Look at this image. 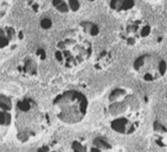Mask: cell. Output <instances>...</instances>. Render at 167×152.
Instances as JSON below:
<instances>
[{"instance_id": "obj_1", "label": "cell", "mask_w": 167, "mask_h": 152, "mask_svg": "<svg viewBox=\"0 0 167 152\" xmlns=\"http://www.w3.org/2000/svg\"><path fill=\"white\" fill-rule=\"evenodd\" d=\"M105 115L114 132L125 136L132 135L142 123V101L130 89L116 88L108 95Z\"/></svg>"}, {"instance_id": "obj_2", "label": "cell", "mask_w": 167, "mask_h": 152, "mask_svg": "<svg viewBox=\"0 0 167 152\" xmlns=\"http://www.w3.org/2000/svg\"><path fill=\"white\" fill-rule=\"evenodd\" d=\"M15 126L20 142H30L48 130L51 120L39 104L31 97H24L15 104Z\"/></svg>"}, {"instance_id": "obj_3", "label": "cell", "mask_w": 167, "mask_h": 152, "mask_svg": "<svg viewBox=\"0 0 167 152\" xmlns=\"http://www.w3.org/2000/svg\"><path fill=\"white\" fill-rule=\"evenodd\" d=\"M92 54V44L75 32L63 36L55 47V58L66 69L82 66L91 58Z\"/></svg>"}, {"instance_id": "obj_4", "label": "cell", "mask_w": 167, "mask_h": 152, "mask_svg": "<svg viewBox=\"0 0 167 152\" xmlns=\"http://www.w3.org/2000/svg\"><path fill=\"white\" fill-rule=\"evenodd\" d=\"M89 101L86 95L77 90H67L57 95L53 109L57 118L66 124H77L85 119Z\"/></svg>"}, {"instance_id": "obj_5", "label": "cell", "mask_w": 167, "mask_h": 152, "mask_svg": "<svg viewBox=\"0 0 167 152\" xmlns=\"http://www.w3.org/2000/svg\"><path fill=\"white\" fill-rule=\"evenodd\" d=\"M133 69L143 82H158L167 74V62L158 55L145 54L135 60Z\"/></svg>"}, {"instance_id": "obj_6", "label": "cell", "mask_w": 167, "mask_h": 152, "mask_svg": "<svg viewBox=\"0 0 167 152\" xmlns=\"http://www.w3.org/2000/svg\"><path fill=\"white\" fill-rule=\"evenodd\" d=\"M152 33V27L143 20H132L120 31V37L128 46H135L139 41L148 38Z\"/></svg>"}, {"instance_id": "obj_7", "label": "cell", "mask_w": 167, "mask_h": 152, "mask_svg": "<svg viewBox=\"0 0 167 152\" xmlns=\"http://www.w3.org/2000/svg\"><path fill=\"white\" fill-rule=\"evenodd\" d=\"M23 34L21 31H17L12 26L1 27V36H0V48L2 55L9 54L14 52L22 41Z\"/></svg>"}, {"instance_id": "obj_8", "label": "cell", "mask_w": 167, "mask_h": 152, "mask_svg": "<svg viewBox=\"0 0 167 152\" xmlns=\"http://www.w3.org/2000/svg\"><path fill=\"white\" fill-rule=\"evenodd\" d=\"M14 104H12V98L9 96L1 94V98H0V125H1V133H3L4 129H7L10 124H12V120H14L15 113L12 114L14 110Z\"/></svg>"}, {"instance_id": "obj_9", "label": "cell", "mask_w": 167, "mask_h": 152, "mask_svg": "<svg viewBox=\"0 0 167 152\" xmlns=\"http://www.w3.org/2000/svg\"><path fill=\"white\" fill-rule=\"evenodd\" d=\"M153 132L156 144L160 147H167V115L154 122Z\"/></svg>"}, {"instance_id": "obj_10", "label": "cell", "mask_w": 167, "mask_h": 152, "mask_svg": "<svg viewBox=\"0 0 167 152\" xmlns=\"http://www.w3.org/2000/svg\"><path fill=\"white\" fill-rule=\"evenodd\" d=\"M17 70L20 75L26 78H31L37 75V64L32 57H25L21 60V62L17 65Z\"/></svg>"}, {"instance_id": "obj_11", "label": "cell", "mask_w": 167, "mask_h": 152, "mask_svg": "<svg viewBox=\"0 0 167 152\" xmlns=\"http://www.w3.org/2000/svg\"><path fill=\"white\" fill-rule=\"evenodd\" d=\"M135 6L134 0H111V9L119 15H126Z\"/></svg>"}, {"instance_id": "obj_12", "label": "cell", "mask_w": 167, "mask_h": 152, "mask_svg": "<svg viewBox=\"0 0 167 152\" xmlns=\"http://www.w3.org/2000/svg\"><path fill=\"white\" fill-rule=\"evenodd\" d=\"M111 61H113V55L107 51H103L95 60L94 67L97 70H103L111 65Z\"/></svg>"}, {"instance_id": "obj_13", "label": "cell", "mask_w": 167, "mask_h": 152, "mask_svg": "<svg viewBox=\"0 0 167 152\" xmlns=\"http://www.w3.org/2000/svg\"><path fill=\"white\" fill-rule=\"evenodd\" d=\"M53 5L62 14L71 12L70 9V0H53Z\"/></svg>"}, {"instance_id": "obj_14", "label": "cell", "mask_w": 167, "mask_h": 152, "mask_svg": "<svg viewBox=\"0 0 167 152\" xmlns=\"http://www.w3.org/2000/svg\"><path fill=\"white\" fill-rule=\"evenodd\" d=\"M80 27H82L84 32L87 33V34H89V35H91V36H95L99 33V29H98L97 25L94 24V23L84 22L83 24L80 25Z\"/></svg>"}, {"instance_id": "obj_15", "label": "cell", "mask_w": 167, "mask_h": 152, "mask_svg": "<svg viewBox=\"0 0 167 152\" xmlns=\"http://www.w3.org/2000/svg\"><path fill=\"white\" fill-rule=\"evenodd\" d=\"M94 145L97 147V150H104V149H111V145L107 144L102 138H97L94 140Z\"/></svg>"}, {"instance_id": "obj_16", "label": "cell", "mask_w": 167, "mask_h": 152, "mask_svg": "<svg viewBox=\"0 0 167 152\" xmlns=\"http://www.w3.org/2000/svg\"><path fill=\"white\" fill-rule=\"evenodd\" d=\"M41 27L44 28V29H48V28H49L52 26V21L49 19H43V21H41Z\"/></svg>"}, {"instance_id": "obj_17", "label": "cell", "mask_w": 167, "mask_h": 152, "mask_svg": "<svg viewBox=\"0 0 167 152\" xmlns=\"http://www.w3.org/2000/svg\"><path fill=\"white\" fill-rule=\"evenodd\" d=\"M164 104H165V107L167 108V94H166L165 98H164Z\"/></svg>"}, {"instance_id": "obj_18", "label": "cell", "mask_w": 167, "mask_h": 152, "mask_svg": "<svg viewBox=\"0 0 167 152\" xmlns=\"http://www.w3.org/2000/svg\"><path fill=\"white\" fill-rule=\"evenodd\" d=\"M90 1H94V0H90Z\"/></svg>"}, {"instance_id": "obj_19", "label": "cell", "mask_w": 167, "mask_h": 152, "mask_svg": "<svg viewBox=\"0 0 167 152\" xmlns=\"http://www.w3.org/2000/svg\"><path fill=\"white\" fill-rule=\"evenodd\" d=\"M155 1H159V0H155Z\"/></svg>"}]
</instances>
